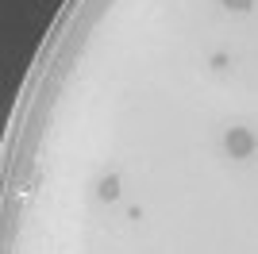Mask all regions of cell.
I'll return each instance as SVG.
<instances>
[{"label":"cell","instance_id":"1","mask_svg":"<svg viewBox=\"0 0 258 254\" xmlns=\"http://www.w3.org/2000/svg\"><path fill=\"white\" fill-rule=\"evenodd\" d=\"M227 154H231V158H250V154H254V135H250L247 127H231V131H227Z\"/></svg>","mask_w":258,"mask_h":254},{"label":"cell","instance_id":"2","mask_svg":"<svg viewBox=\"0 0 258 254\" xmlns=\"http://www.w3.org/2000/svg\"><path fill=\"white\" fill-rule=\"evenodd\" d=\"M100 197H104V201H116V197H119V181L116 177H104V181H100Z\"/></svg>","mask_w":258,"mask_h":254},{"label":"cell","instance_id":"3","mask_svg":"<svg viewBox=\"0 0 258 254\" xmlns=\"http://www.w3.org/2000/svg\"><path fill=\"white\" fill-rule=\"evenodd\" d=\"M224 4H227V8H235V12H247L254 0H224Z\"/></svg>","mask_w":258,"mask_h":254},{"label":"cell","instance_id":"4","mask_svg":"<svg viewBox=\"0 0 258 254\" xmlns=\"http://www.w3.org/2000/svg\"><path fill=\"white\" fill-rule=\"evenodd\" d=\"M212 70H227V54H216V58H212Z\"/></svg>","mask_w":258,"mask_h":254}]
</instances>
